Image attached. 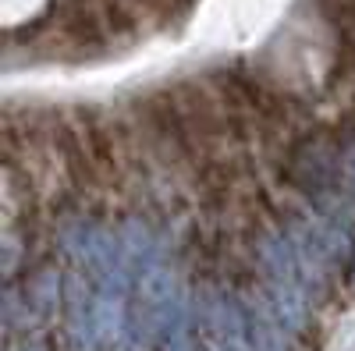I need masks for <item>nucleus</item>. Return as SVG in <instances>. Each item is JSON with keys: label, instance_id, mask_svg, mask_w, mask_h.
Listing matches in <instances>:
<instances>
[{"label": "nucleus", "instance_id": "nucleus-1", "mask_svg": "<svg viewBox=\"0 0 355 351\" xmlns=\"http://www.w3.org/2000/svg\"><path fill=\"white\" fill-rule=\"evenodd\" d=\"M323 8H327V15L334 18V25L355 33V0H323Z\"/></svg>", "mask_w": 355, "mask_h": 351}]
</instances>
